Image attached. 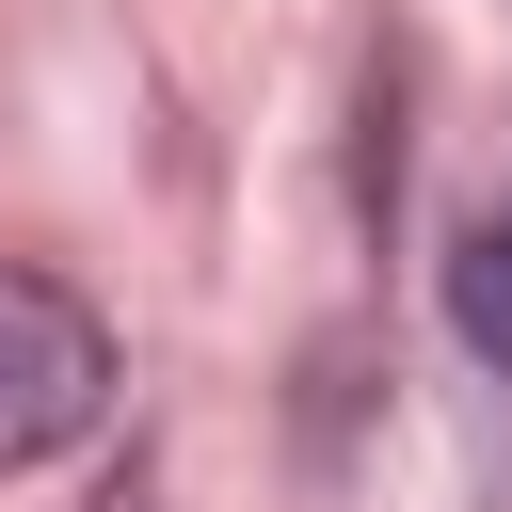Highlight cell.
<instances>
[{
  "label": "cell",
  "mask_w": 512,
  "mask_h": 512,
  "mask_svg": "<svg viewBox=\"0 0 512 512\" xmlns=\"http://www.w3.org/2000/svg\"><path fill=\"white\" fill-rule=\"evenodd\" d=\"M96 400H112V336H96V304H80L64 272H0V480L48 464V448H80Z\"/></svg>",
  "instance_id": "6da1fadb"
},
{
  "label": "cell",
  "mask_w": 512,
  "mask_h": 512,
  "mask_svg": "<svg viewBox=\"0 0 512 512\" xmlns=\"http://www.w3.org/2000/svg\"><path fill=\"white\" fill-rule=\"evenodd\" d=\"M448 320H464V352H480V368H512V192L448 240Z\"/></svg>",
  "instance_id": "7a4b0ae2"
}]
</instances>
